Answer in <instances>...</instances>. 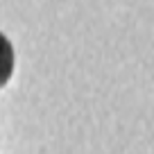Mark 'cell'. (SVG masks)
<instances>
[{
    "label": "cell",
    "instance_id": "1",
    "mask_svg": "<svg viewBox=\"0 0 154 154\" xmlns=\"http://www.w3.org/2000/svg\"><path fill=\"white\" fill-rule=\"evenodd\" d=\"M14 61H16L14 45H11V41L5 34L0 32V88L5 86L11 79V75H14Z\"/></svg>",
    "mask_w": 154,
    "mask_h": 154
}]
</instances>
